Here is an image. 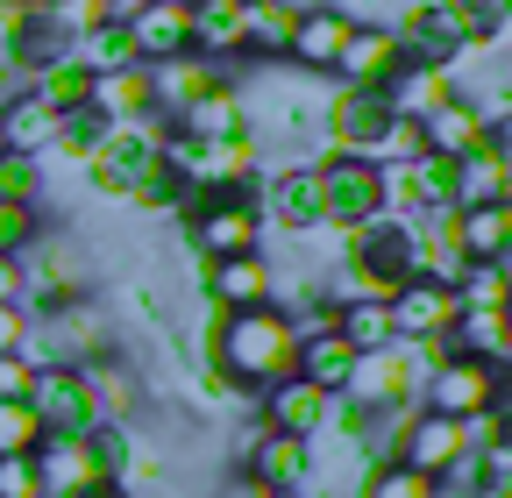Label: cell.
Returning <instances> with one entry per match:
<instances>
[{"label": "cell", "mask_w": 512, "mask_h": 498, "mask_svg": "<svg viewBox=\"0 0 512 498\" xmlns=\"http://www.w3.org/2000/svg\"><path fill=\"white\" fill-rule=\"evenodd\" d=\"M335 335H342L356 356L392 349V342H399V328H392V299H356V306H335Z\"/></svg>", "instance_id": "obj_27"}, {"label": "cell", "mask_w": 512, "mask_h": 498, "mask_svg": "<svg viewBox=\"0 0 512 498\" xmlns=\"http://www.w3.org/2000/svg\"><path fill=\"white\" fill-rule=\"evenodd\" d=\"M278 8H292V15H306V8H328V0H278Z\"/></svg>", "instance_id": "obj_43"}, {"label": "cell", "mask_w": 512, "mask_h": 498, "mask_svg": "<svg viewBox=\"0 0 512 498\" xmlns=\"http://www.w3.org/2000/svg\"><path fill=\"white\" fill-rule=\"evenodd\" d=\"M29 328H36V314H29V306H0V356L29 349Z\"/></svg>", "instance_id": "obj_38"}, {"label": "cell", "mask_w": 512, "mask_h": 498, "mask_svg": "<svg viewBox=\"0 0 512 498\" xmlns=\"http://www.w3.org/2000/svg\"><path fill=\"white\" fill-rule=\"evenodd\" d=\"M72 65H86V72H121V65H136L128 29H121V22H86V29L72 36Z\"/></svg>", "instance_id": "obj_29"}, {"label": "cell", "mask_w": 512, "mask_h": 498, "mask_svg": "<svg viewBox=\"0 0 512 498\" xmlns=\"http://www.w3.org/2000/svg\"><path fill=\"white\" fill-rule=\"evenodd\" d=\"M256 214L264 228L285 235H328V207H320V171L313 164H278V171H256Z\"/></svg>", "instance_id": "obj_5"}, {"label": "cell", "mask_w": 512, "mask_h": 498, "mask_svg": "<svg viewBox=\"0 0 512 498\" xmlns=\"http://www.w3.org/2000/svg\"><path fill=\"white\" fill-rule=\"evenodd\" d=\"M335 235V228H328ZM335 264H349V271H363V278H377L384 292H399L406 278H413V228L406 221H363V228H342L335 235Z\"/></svg>", "instance_id": "obj_6"}, {"label": "cell", "mask_w": 512, "mask_h": 498, "mask_svg": "<svg viewBox=\"0 0 512 498\" xmlns=\"http://www.w3.org/2000/svg\"><path fill=\"white\" fill-rule=\"evenodd\" d=\"M22 292H29V264L0 257V306H22Z\"/></svg>", "instance_id": "obj_39"}, {"label": "cell", "mask_w": 512, "mask_h": 498, "mask_svg": "<svg viewBox=\"0 0 512 498\" xmlns=\"http://www.w3.org/2000/svg\"><path fill=\"white\" fill-rule=\"evenodd\" d=\"M29 385H36V363L15 349V356H0V399H29Z\"/></svg>", "instance_id": "obj_37"}, {"label": "cell", "mask_w": 512, "mask_h": 498, "mask_svg": "<svg viewBox=\"0 0 512 498\" xmlns=\"http://www.w3.org/2000/svg\"><path fill=\"white\" fill-rule=\"evenodd\" d=\"M448 93H456V86H448V72H434V65H406L392 86H384V100H392L399 121H427Z\"/></svg>", "instance_id": "obj_28"}, {"label": "cell", "mask_w": 512, "mask_h": 498, "mask_svg": "<svg viewBox=\"0 0 512 498\" xmlns=\"http://www.w3.org/2000/svg\"><path fill=\"white\" fill-rule=\"evenodd\" d=\"M448 235L470 264H505L512 257V200H484V207H456Z\"/></svg>", "instance_id": "obj_18"}, {"label": "cell", "mask_w": 512, "mask_h": 498, "mask_svg": "<svg viewBox=\"0 0 512 498\" xmlns=\"http://www.w3.org/2000/svg\"><path fill=\"white\" fill-rule=\"evenodd\" d=\"M470 456V427L463 420H448V413H427V406H413L406 413V427H399V456L392 463H406V470H420V477H448Z\"/></svg>", "instance_id": "obj_8"}, {"label": "cell", "mask_w": 512, "mask_h": 498, "mask_svg": "<svg viewBox=\"0 0 512 498\" xmlns=\"http://www.w3.org/2000/svg\"><path fill=\"white\" fill-rule=\"evenodd\" d=\"M57 107L43 93H8L0 100V150H22V157H43L57 143Z\"/></svg>", "instance_id": "obj_22"}, {"label": "cell", "mask_w": 512, "mask_h": 498, "mask_svg": "<svg viewBox=\"0 0 512 498\" xmlns=\"http://www.w3.org/2000/svg\"><path fill=\"white\" fill-rule=\"evenodd\" d=\"M477 143H484V114H477L463 93H448V100L420 121V150H427V157H470Z\"/></svg>", "instance_id": "obj_25"}, {"label": "cell", "mask_w": 512, "mask_h": 498, "mask_svg": "<svg viewBox=\"0 0 512 498\" xmlns=\"http://www.w3.org/2000/svg\"><path fill=\"white\" fill-rule=\"evenodd\" d=\"M349 29H356V22L335 8V0H328V8H306V15L292 22V50H285V65H292V72H313V79H335V57H342Z\"/></svg>", "instance_id": "obj_13"}, {"label": "cell", "mask_w": 512, "mask_h": 498, "mask_svg": "<svg viewBox=\"0 0 512 498\" xmlns=\"http://www.w3.org/2000/svg\"><path fill=\"white\" fill-rule=\"evenodd\" d=\"M349 370H356V349L335 335V328H320V335H299V356H292V378H306V385H320V392H342L349 385Z\"/></svg>", "instance_id": "obj_26"}, {"label": "cell", "mask_w": 512, "mask_h": 498, "mask_svg": "<svg viewBox=\"0 0 512 498\" xmlns=\"http://www.w3.org/2000/svg\"><path fill=\"white\" fill-rule=\"evenodd\" d=\"M0 498H43L36 456H0Z\"/></svg>", "instance_id": "obj_36"}, {"label": "cell", "mask_w": 512, "mask_h": 498, "mask_svg": "<svg viewBox=\"0 0 512 498\" xmlns=\"http://www.w3.org/2000/svg\"><path fill=\"white\" fill-rule=\"evenodd\" d=\"M456 498H512L505 484H470V491H456Z\"/></svg>", "instance_id": "obj_42"}, {"label": "cell", "mask_w": 512, "mask_h": 498, "mask_svg": "<svg viewBox=\"0 0 512 498\" xmlns=\"http://www.w3.org/2000/svg\"><path fill=\"white\" fill-rule=\"evenodd\" d=\"M86 107L107 121V129H136V121H157V100H150V65L93 72V86H86Z\"/></svg>", "instance_id": "obj_15"}, {"label": "cell", "mask_w": 512, "mask_h": 498, "mask_svg": "<svg viewBox=\"0 0 512 498\" xmlns=\"http://www.w3.org/2000/svg\"><path fill=\"white\" fill-rule=\"evenodd\" d=\"M271 299H278V264L264 257V249L207 264V306L214 314H249V306H271Z\"/></svg>", "instance_id": "obj_11"}, {"label": "cell", "mask_w": 512, "mask_h": 498, "mask_svg": "<svg viewBox=\"0 0 512 498\" xmlns=\"http://www.w3.org/2000/svg\"><path fill=\"white\" fill-rule=\"evenodd\" d=\"M128 29V50L136 65H171V57H192V0H143L136 22Z\"/></svg>", "instance_id": "obj_12"}, {"label": "cell", "mask_w": 512, "mask_h": 498, "mask_svg": "<svg viewBox=\"0 0 512 498\" xmlns=\"http://www.w3.org/2000/svg\"><path fill=\"white\" fill-rule=\"evenodd\" d=\"M264 214H256V193L235 185V193H207L185 221V249L200 264H221V257H249V249H264Z\"/></svg>", "instance_id": "obj_2"}, {"label": "cell", "mask_w": 512, "mask_h": 498, "mask_svg": "<svg viewBox=\"0 0 512 498\" xmlns=\"http://www.w3.org/2000/svg\"><path fill=\"white\" fill-rule=\"evenodd\" d=\"M356 498H441V484L420 477V470H406V463H370L363 484H356Z\"/></svg>", "instance_id": "obj_31"}, {"label": "cell", "mask_w": 512, "mask_h": 498, "mask_svg": "<svg viewBox=\"0 0 512 498\" xmlns=\"http://www.w3.org/2000/svg\"><path fill=\"white\" fill-rule=\"evenodd\" d=\"M43 207H22V200H0V257H29V242L43 235Z\"/></svg>", "instance_id": "obj_35"}, {"label": "cell", "mask_w": 512, "mask_h": 498, "mask_svg": "<svg viewBox=\"0 0 512 498\" xmlns=\"http://www.w3.org/2000/svg\"><path fill=\"white\" fill-rule=\"evenodd\" d=\"M171 129H178V136H192V143H228V136H249L242 79H235V86H214V93H200V100H185Z\"/></svg>", "instance_id": "obj_20"}, {"label": "cell", "mask_w": 512, "mask_h": 498, "mask_svg": "<svg viewBox=\"0 0 512 498\" xmlns=\"http://www.w3.org/2000/svg\"><path fill=\"white\" fill-rule=\"evenodd\" d=\"M505 299H512L505 264H470L463 285H456V306H491V314H505Z\"/></svg>", "instance_id": "obj_34"}, {"label": "cell", "mask_w": 512, "mask_h": 498, "mask_svg": "<svg viewBox=\"0 0 512 498\" xmlns=\"http://www.w3.org/2000/svg\"><path fill=\"white\" fill-rule=\"evenodd\" d=\"M292 356H299V335H292V314L278 306H249V314H207V335H200V363L214 378L256 406V392H271L278 378H292Z\"/></svg>", "instance_id": "obj_1"}, {"label": "cell", "mask_w": 512, "mask_h": 498, "mask_svg": "<svg viewBox=\"0 0 512 498\" xmlns=\"http://www.w3.org/2000/svg\"><path fill=\"white\" fill-rule=\"evenodd\" d=\"M505 378H512V370H498V363L441 356L427 378H420V399H413V406L448 413V420H477V413H498V406H505Z\"/></svg>", "instance_id": "obj_3"}, {"label": "cell", "mask_w": 512, "mask_h": 498, "mask_svg": "<svg viewBox=\"0 0 512 498\" xmlns=\"http://www.w3.org/2000/svg\"><path fill=\"white\" fill-rule=\"evenodd\" d=\"M306 470H313V449L299 442V434H278V427H264L249 442V456H242V477H256L264 491H299Z\"/></svg>", "instance_id": "obj_19"}, {"label": "cell", "mask_w": 512, "mask_h": 498, "mask_svg": "<svg viewBox=\"0 0 512 498\" xmlns=\"http://www.w3.org/2000/svg\"><path fill=\"white\" fill-rule=\"evenodd\" d=\"M271 498H306V491H271Z\"/></svg>", "instance_id": "obj_45"}, {"label": "cell", "mask_w": 512, "mask_h": 498, "mask_svg": "<svg viewBox=\"0 0 512 498\" xmlns=\"http://www.w3.org/2000/svg\"><path fill=\"white\" fill-rule=\"evenodd\" d=\"M0 200L50 207V164L43 157H22V150H0Z\"/></svg>", "instance_id": "obj_30"}, {"label": "cell", "mask_w": 512, "mask_h": 498, "mask_svg": "<svg viewBox=\"0 0 512 498\" xmlns=\"http://www.w3.org/2000/svg\"><path fill=\"white\" fill-rule=\"evenodd\" d=\"M86 171V185L100 200H114V207H128L143 193V178L157 171V121H136V129H107V143L79 164Z\"/></svg>", "instance_id": "obj_4"}, {"label": "cell", "mask_w": 512, "mask_h": 498, "mask_svg": "<svg viewBox=\"0 0 512 498\" xmlns=\"http://www.w3.org/2000/svg\"><path fill=\"white\" fill-rule=\"evenodd\" d=\"M328 413H335V399L320 385H306V378H278L271 392H256V420L278 427V434H299V442H313V434L328 427Z\"/></svg>", "instance_id": "obj_14"}, {"label": "cell", "mask_w": 512, "mask_h": 498, "mask_svg": "<svg viewBox=\"0 0 512 498\" xmlns=\"http://www.w3.org/2000/svg\"><path fill=\"white\" fill-rule=\"evenodd\" d=\"M320 207H328V228H363L384 214V164L370 157H320Z\"/></svg>", "instance_id": "obj_7"}, {"label": "cell", "mask_w": 512, "mask_h": 498, "mask_svg": "<svg viewBox=\"0 0 512 498\" xmlns=\"http://www.w3.org/2000/svg\"><path fill=\"white\" fill-rule=\"evenodd\" d=\"M192 57L242 65V0H192Z\"/></svg>", "instance_id": "obj_24"}, {"label": "cell", "mask_w": 512, "mask_h": 498, "mask_svg": "<svg viewBox=\"0 0 512 498\" xmlns=\"http://www.w3.org/2000/svg\"><path fill=\"white\" fill-rule=\"evenodd\" d=\"M463 306H456V292L448 285H427V278H406L399 292H392V328H399V342H434V335H448V321H456Z\"/></svg>", "instance_id": "obj_17"}, {"label": "cell", "mask_w": 512, "mask_h": 498, "mask_svg": "<svg viewBox=\"0 0 512 498\" xmlns=\"http://www.w3.org/2000/svg\"><path fill=\"white\" fill-rule=\"evenodd\" d=\"M86 86H93V72H86V65H72V57H57V65H43V72L29 79V93H43L57 114L86 107Z\"/></svg>", "instance_id": "obj_32"}, {"label": "cell", "mask_w": 512, "mask_h": 498, "mask_svg": "<svg viewBox=\"0 0 512 498\" xmlns=\"http://www.w3.org/2000/svg\"><path fill=\"white\" fill-rule=\"evenodd\" d=\"M79 498H136L128 484H93V491H79Z\"/></svg>", "instance_id": "obj_41"}, {"label": "cell", "mask_w": 512, "mask_h": 498, "mask_svg": "<svg viewBox=\"0 0 512 498\" xmlns=\"http://www.w3.org/2000/svg\"><path fill=\"white\" fill-rule=\"evenodd\" d=\"M448 356H477V363H498V370H512V321L505 314H491V306H463L456 321H448Z\"/></svg>", "instance_id": "obj_21"}, {"label": "cell", "mask_w": 512, "mask_h": 498, "mask_svg": "<svg viewBox=\"0 0 512 498\" xmlns=\"http://www.w3.org/2000/svg\"><path fill=\"white\" fill-rule=\"evenodd\" d=\"M22 8H36V15H57V8H64V0H22Z\"/></svg>", "instance_id": "obj_44"}, {"label": "cell", "mask_w": 512, "mask_h": 498, "mask_svg": "<svg viewBox=\"0 0 512 498\" xmlns=\"http://www.w3.org/2000/svg\"><path fill=\"white\" fill-rule=\"evenodd\" d=\"M292 8H278V0H242V65H285L292 50Z\"/></svg>", "instance_id": "obj_23"}, {"label": "cell", "mask_w": 512, "mask_h": 498, "mask_svg": "<svg viewBox=\"0 0 512 498\" xmlns=\"http://www.w3.org/2000/svg\"><path fill=\"white\" fill-rule=\"evenodd\" d=\"M36 470H43V498H79V491L107 484V470H100L86 434H50V442L36 449Z\"/></svg>", "instance_id": "obj_16"}, {"label": "cell", "mask_w": 512, "mask_h": 498, "mask_svg": "<svg viewBox=\"0 0 512 498\" xmlns=\"http://www.w3.org/2000/svg\"><path fill=\"white\" fill-rule=\"evenodd\" d=\"M29 406H36L43 434H93V427H100V406H93L86 378H79V370H64V363L36 370V385H29Z\"/></svg>", "instance_id": "obj_10"}, {"label": "cell", "mask_w": 512, "mask_h": 498, "mask_svg": "<svg viewBox=\"0 0 512 498\" xmlns=\"http://www.w3.org/2000/svg\"><path fill=\"white\" fill-rule=\"evenodd\" d=\"M43 442H50V434H43L36 406L29 399H0V456H36Z\"/></svg>", "instance_id": "obj_33"}, {"label": "cell", "mask_w": 512, "mask_h": 498, "mask_svg": "<svg viewBox=\"0 0 512 498\" xmlns=\"http://www.w3.org/2000/svg\"><path fill=\"white\" fill-rule=\"evenodd\" d=\"M221 498H271V491H264V484H256V477H242V470H235V477L221 484Z\"/></svg>", "instance_id": "obj_40"}, {"label": "cell", "mask_w": 512, "mask_h": 498, "mask_svg": "<svg viewBox=\"0 0 512 498\" xmlns=\"http://www.w3.org/2000/svg\"><path fill=\"white\" fill-rule=\"evenodd\" d=\"M406 72V50L392 36V22H356L342 57H335V86H363V93H384Z\"/></svg>", "instance_id": "obj_9"}]
</instances>
